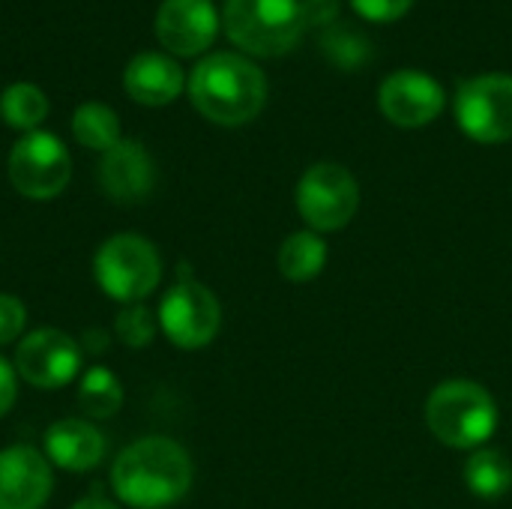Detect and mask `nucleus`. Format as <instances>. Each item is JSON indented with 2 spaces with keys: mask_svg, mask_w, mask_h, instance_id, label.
<instances>
[{
  "mask_svg": "<svg viewBox=\"0 0 512 509\" xmlns=\"http://www.w3.org/2000/svg\"><path fill=\"white\" fill-rule=\"evenodd\" d=\"M108 480L123 507L168 509L189 495L195 465L189 450L174 438L147 435L117 453Z\"/></svg>",
  "mask_w": 512,
  "mask_h": 509,
  "instance_id": "f257e3e1",
  "label": "nucleus"
},
{
  "mask_svg": "<svg viewBox=\"0 0 512 509\" xmlns=\"http://www.w3.org/2000/svg\"><path fill=\"white\" fill-rule=\"evenodd\" d=\"M189 99L216 126H246L267 105V75L243 54L216 51L192 69Z\"/></svg>",
  "mask_w": 512,
  "mask_h": 509,
  "instance_id": "f03ea898",
  "label": "nucleus"
},
{
  "mask_svg": "<svg viewBox=\"0 0 512 509\" xmlns=\"http://www.w3.org/2000/svg\"><path fill=\"white\" fill-rule=\"evenodd\" d=\"M426 426L450 450H480L498 429V402L483 384L450 378L429 393Z\"/></svg>",
  "mask_w": 512,
  "mask_h": 509,
  "instance_id": "7ed1b4c3",
  "label": "nucleus"
},
{
  "mask_svg": "<svg viewBox=\"0 0 512 509\" xmlns=\"http://www.w3.org/2000/svg\"><path fill=\"white\" fill-rule=\"evenodd\" d=\"M225 36L252 57H282L303 39V0H225Z\"/></svg>",
  "mask_w": 512,
  "mask_h": 509,
  "instance_id": "20e7f679",
  "label": "nucleus"
},
{
  "mask_svg": "<svg viewBox=\"0 0 512 509\" xmlns=\"http://www.w3.org/2000/svg\"><path fill=\"white\" fill-rule=\"evenodd\" d=\"M93 279L108 300H117L123 306L141 303L162 282L159 249L147 237L132 231L111 234L93 255Z\"/></svg>",
  "mask_w": 512,
  "mask_h": 509,
  "instance_id": "39448f33",
  "label": "nucleus"
},
{
  "mask_svg": "<svg viewBox=\"0 0 512 509\" xmlns=\"http://www.w3.org/2000/svg\"><path fill=\"white\" fill-rule=\"evenodd\" d=\"M300 219L315 234H333L351 225L360 210V183L339 162H315L294 189Z\"/></svg>",
  "mask_w": 512,
  "mask_h": 509,
  "instance_id": "423d86ee",
  "label": "nucleus"
},
{
  "mask_svg": "<svg viewBox=\"0 0 512 509\" xmlns=\"http://www.w3.org/2000/svg\"><path fill=\"white\" fill-rule=\"evenodd\" d=\"M156 318H159V330L174 348L201 351L219 336L222 306H219V297L207 285L183 273L162 294Z\"/></svg>",
  "mask_w": 512,
  "mask_h": 509,
  "instance_id": "0eeeda50",
  "label": "nucleus"
},
{
  "mask_svg": "<svg viewBox=\"0 0 512 509\" xmlns=\"http://www.w3.org/2000/svg\"><path fill=\"white\" fill-rule=\"evenodd\" d=\"M9 180L30 201L57 198L72 180V156L51 132H24L9 153Z\"/></svg>",
  "mask_w": 512,
  "mask_h": 509,
  "instance_id": "6e6552de",
  "label": "nucleus"
},
{
  "mask_svg": "<svg viewBox=\"0 0 512 509\" xmlns=\"http://www.w3.org/2000/svg\"><path fill=\"white\" fill-rule=\"evenodd\" d=\"M456 123L477 144L512 141V75L486 72L456 90Z\"/></svg>",
  "mask_w": 512,
  "mask_h": 509,
  "instance_id": "1a4fd4ad",
  "label": "nucleus"
},
{
  "mask_svg": "<svg viewBox=\"0 0 512 509\" xmlns=\"http://www.w3.org/2000/svg\"><path fill=\"white\" fill-rule=\"evenodd\" d=\"M81 363H84L81 345L57 327H39L27 333L18 342L15 360H12L18 378L36 390L66 387L69 381L78 378Z\"/></svg>",
  "mask_w": 512,
  "mask_h": 509,
  "instance_id": "9d476101",
  "label": "nucleus"
},
{
  "mask_svg": "<svg viewBox=\"0 0 512 509\" xmlns=\"http://www.w3.org/2000/svg\"><path fill=\"white\" fill-rule=\"evenodd\" d=\"M444 102V87L429 72L417 69H399L387 75L378 90L381 114L399 129H423L435 123L444 111Z\"/></svg>",
  "mask_w": 512,
  "mask_h": 509,
  "instance_id": "9b49d317",
  "label": "nucleus"
},
{
  "mask_svg": "<svg viewBox=\"0 0 512 509\" xmlns=\"http://www.w3.org/2000/svg\"><path fill=\"white\" fill-rule=\"evenodd\" d=\"M54 492V471L42 450L12 444L0 450V509H42Z\"/></svg>",
  "mask_w": 512,
  "mask_h": 509,
  "instance_id": "f8f14e48",
  "label": "nucleus"
},
{
  "mask_svg": "<svg viewBox=\"0 0 512 509\" xmlns=\"http://www.w3.org/2000/svg\"><path fill=\"white\" fill-rule=\"evenodd\" d=\"M219 12L213 0H162L156 12V39L177 57H195L213 45Z\"/></svg>",
  "mask_w": 512,
  "mask_h": 509,
  "instance_id": "ddd939ff",
  "label": "nucleus"
},
{
  "mask_svg": "<svg viewBox=\"0 0 512 509\" xmlns=\"http://www.w3.org/2000/svg\"><path fill=\"white\" fill-rule=\"evenodd\" d=\"M99 186L114 204H141L156 186V162L144 144L120 138L99 159Z\"/></svg>",
  "mask_w": 512,
  "mask_h": 509,
  "instance_id": "4468645a",
  "label": "nucleus"
},
{
  "mask_svg": "<svg viewBox=\"0 0 512 509\" xmlns=\"http://www.w3.org/2000/svg\"><path fill=\"white\" fill-rule=\"evenodd\" d=\"M42 453L51 462V468L69 471V474H84V471H93L105 459L108 441L90 420L63 417L45 429Z\"/></svg>",
  "mask_w": 512,
  "mask_h": 509,
  "instance_id": "2eb2a0df",
  "label": "nucleus"
},
{
  "mask_svg": "<svg viewBox=\"0 0 512 509\" xmlns=\"http://www.w3.org/2000/svg\"><path fill=\"white\" fill-rule=\"evenodd\" d=\"M123 87L138 105L162 108V105H171L183 93L186 75L174 57L159 54V51H141L129 60L123 72Z\"/></svg>",
  "mask_w": 512,
  "mask_h": 509,
  "instance_id": "dca6fc26",
  "label": "nucleus"
},
{
  "mask_svg": "<svg viewBox=\"0 0 512 509\" xmlns=\"http://www.w3.org/2000/svg\"><path fill=\"white\" fill-rule=\"evenodd\" d=\"M327 258H330V249H327V240L324 234H315V231H294L282 240L279 252H276V264H279V273L288 279V282H312L324 273L327 267Z\"/></svg>",
  "mask_w": 512,
  "mask_h": 509,
  "instance_id": "f3484780",
  "label": "nucleus"
},
{
  "mask_svg": "<svg viewBox=\"0 0 512 509\" xmlns=\"http://www.w3.org/2000/svg\"><path fill=\"white\" fill-rule=\"evenodd\" d=\"M462 480L471 489V495L483 501H498L512 489V462L504 450L486 444L480 450H471L462 468Z\"/></svg>",
  "mask_w": 512,
  "mask_h": 509,
  "instance_id": "a211bd4d",
  "label": "nucleus"
},
{
  "mask_svg": "<svg viewBox=\"0 0 512 509\" xmlns=\"http://www.w3.org/2000/svg\"><path fill=\"white\" fill-rule=\"evenodd\" d=\"M72 138L87 150H111L120 141V117L105 102H84L72 114Z\"/></svg>",
  "mask_w": 512,
  "mask_h": 509,
  "instance_id": "6ab92c4d",
  "label": "nucleus"
},
{
  "mask_svg": "<svg viewBox=\"0 0 512 509\" xmlns=\"http://www.w3.org/2000/svg\"><path fill=\"white\" fill-rule=\"evenodd\" d=\"M0 117L18 132H36L48 117V96L30 81H15L0 93Z\"/></svg>",
  "mask_w": 512,
  "mask_h": 509,
  "instance_id": "aec40b11",
  "label": "nucleus"
},
{
  "mask_svg": "<svg viewBox=\"0 0 512 509\" xmlns=\"http://www.w3.org/2000/svg\"><path fill=\"white\" fill-rule=\"evenodd\" d=\"M78 405L93 420L114 417L123 408V384H120V378L105 366L87 369L81 375V384H78Z\"/></svg>",
  "mask_w": 512,
  "mask_h": 509,
  "instance_id": "412c9836",
  "label": "nucleus"
},
{
  "mask_svg": "<svg viewBox=\"0 0 512 509\" xmlns=\"http://www.w3.org/2000/svg\"><path fill=\"white\" fill-rule=\"evenodd\" d=\"M321 48L339 69H357L372 54L366 36L351 27H330L321 39Z\"/></svg>",
  "mask_w": 512,
  "mask_h": 509,
  "instance_id": "4be33fe9",
  "label": "nucleus"
},
{
  "mask_svg": "<svg viewBox=\"0 0 512 509\" xmlns=\"http://www.w3.org/2000/svg\"><path fill=\"white\" fill-rule=\"evenodd\" d=\"M156 333H159V318L144 303H132L123 312H117L114 336L126 348H147L156 339Z\"/></svg>",
  "mask_w": 512,
  "mask_h": 509,
  "instance_id": "5701e85b",
  "label": "nucleus"
},
{
  "mask_svg": "<svg viewBox=\"0 0 512 509\" xmlns=\"http://www.w3.org/2000/svg\"><path fill=\"white\" fill-rule=\"evenodd\" d=\"M27 327V306L15 294H0V348L12 345Z\"/></svg>",
  "mask_w": 512,
  "mask_h": 509,
  "instance_id": "b1692460",
  "label": "nucleus"
},
{
  "mask_svg": "<svg viewBox=\"0 0 512 509\" xmlns=\"http://www.w3.org/2000/svg\"><path fill=\"white\" fill-rule=\"evenodd\" d=\"M411 6H414V0H351V9L375 24L399 21L402 15H408Z\"/></svg>",
  "mask_w": 512,
  "mask_h": 509,
  "instance_id": "393cba45",
  "label": "nucleus"
},
{
  "mask_svg": "<svg viewBox=\"0 0 512 509\" xmlns=\"http://www.w3.org/2000/svg\"><path fill=\"white\" fill-rule=\"evenodd\" d=\"M342 0H303L306 27H330L339 15Z\"/></svg>",
  "mask_w": 512,
  "mask_h": 509,
  "instance_id": "a878e982",
  "label": "nucleus"
},
{
  "mask_svg": "<svg viewBox=\"0 0 512 509\" xmlns=\"http://www.w3.org/2000/svg\"><path fill=\"white\" fill-rule=\"evenodd\" d=\"M18 399V372L9 360L0 357V420L15 408Z\"/></svg>",
  "mask_w": 512,
  "mask_h": 509,
  "instance_id": "bb28decb",
  "label": "nucleus"
},
{
  "mask_svg": "<svg viewBox=\"0 0 512 509\" xmlns=\"http://www.w3.org/2000/svg\"><path fill=\"white\" fill-rule=\"evenodd\" d=\"M69 509H120L114 501H108V498H102L99 492H93V495H87V498H81V501H75Z\"/></svg>",
  "mask_w": 512,
  "mask_h": 509,
  "instance_id": "cd10ccee",
  "label": "nucleus"
}]
</instances>
